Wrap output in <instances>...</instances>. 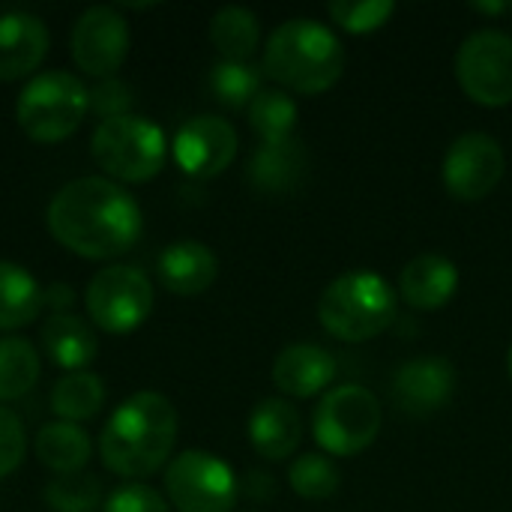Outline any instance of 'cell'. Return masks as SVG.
I'll use <instances>...</instances> for the list:
<instances>
[{
  "instance_id": "obj_1",
  "label": "cell",
  "mask_w": 512,
  "mask_h": 512,
  "mask_svg": "<svg viewBox=\"0 0 512 512\" xmlns=\"http://www.w3.org/2000/svg\"><path fill=\"white\" fill-rule=\"evenodd\" d=\"M45 222L63 249L96 261L129 252L144 228L138 201L105 177H78L60 186L48 204Z\"/></svg>"
},
{
  "instance_id": "obj_2",
  "label": "cell",
  "mask_w": 512,
  "mask_h": 512,
  "mask_svg": "<svg viewBox=\"0 0 512 512\" xmlns=\"http://www.w3.org/2000/svg\"><path fill=\"white\" fill-rule=\"evenodd\" d=\"M177 444V411L162 393H135L114 408L102 435V465L126 480H144L165 468Z\"/></svg>"
},
{
  "instance_id": "obj_3",
  "label": "cell",
  "mask_w": 512,
  "mask_h": 512,
  "mask_svg": "<svg viewBox=\"0 0 512 512\" xmlns=\"http://www.w3.org/2000/svg\"><path fill=\"white\" fill-rule=\"evenodd\" d=\"M261 72L285 93L318 96L339 84L345 48L327 24L315 18H288L267 36Z\"/></svg>"
},
{
  "instance_id": "obj_4",
  "label": "cell",
  "mask_w": 512,
  "mask_h": 512,
  "mask_svg": "<svg viewBox=\"0 0 512 512\" xmlns=\"http://www.w3.org/2000/svg\"><path fill=\"white\" fill-rule=\"evenodd\" d=\"M321 327L342 342H369L396 321V291L372 270H351L333 279L318 300Z\"/></svg>"
},
{
  "instance_id": "obj_5",
  "label": "cell",
  "mask_w": 512,
  "mask_h": 512,
  "mask_svg": "<svg viewBox=\"0 0 512 512\" xmlns=\"http://www.w3.org/2000/svg\"><path fill=\"white\" fill-rule=\"evenodd\" d=\"M87 111L90 90L81 84V78L63 69H48L30 78L15 102L18 126L36 144H57L69 138Z\"/></svg>"
},
{
  "instance_id": "obj_6",
  "label": "cell",
  "mask_w": 512,
  "mask_h": 512,
  "mask_svg": "<svg viewBox=\"0 0 512 512\" xmlns=\"http://www.w3.org/2000/svg\"><path fill=\"white\" fill-rule=\"evenodd\" d=\"M93 162L120 183H147L165 168L168 141L165 132L147 117L102 120L90 138Z\"/></svg>"
},
{
  "instance_id": "obj_7",
  "label": "cell",
  "mask_w": 512,
  "mask_h": 512,
  "mask_svg": "<svg viewBox=\"0 0 512 512\" xmlns=\"http://www.w3.org/2000/svg\"><path fill=\"white\" fill-rule=\"evenodd\" d=\"M381 423L378 396L360 384H342L321 396L312 414V438L327 456L354 459L378 441Z\"/></svg>"
},
{
  "instance_id": "obj_8",
  "label": "cell",
  "mask_w": 512,
  "mask_h": 512,
  "mask_svg": "<svg viewBox=\"0 0 512 512\" xmlns=\"http://www.w3.org/2000/svg\"><path fill=\"white\" fill-rule=\"evenodd\" d=\"M84 309L102 333L126 336L150 318L153 285L138 267L108 264L87 282Z\"/></svg>"
},
{
  "instance_id": "obj_9",
  "label": "cell",
  "mask_w": 512,
  "mask_h": 512,
  "mask_svg": "<svg viewBox=\"0 0 512 512\" xmlns=\"http://www.w3.org/2000/svg\"><path fill=\"white\" fill-rule=\"evenodd\" d=\"M165 495L177 512H231L240 483L219 456L186 450L165 468Z\"/></svg>"
},
{
  "instance_id": "obj_10",
  "label": "cell",
  "mask_w": 512,
  "mask_h": 512,
  "mask_svg": "<svg viewBox=\"0 0 512 512\" xmlns=\"http://www.w3.org/2000/svg\"><path fill=\"white\" fill-rule=\"evenodd\" d=\"M456 81L465 96L483 108L512 102V36L477 30L456 51Z\"/></svg>"
},
{
  "instance_id": "obj_11",
  "label": "cell",
  "mask_w": 512,
  "mask_h": 512,
  "mask_svg": "<svg viewBox=\"0 0 512 512\" xmlns=\"http://www.w3.org/2000/svg\"><path fill=\"white\" fill-rule=\"evenodd\" d=\"M504 171L507 156L498 138L486 132H465L447 147L441 180L456 201H483L498 189Z\"/></svg>"
},
{
  "instance_id": "obj_12",
  "label": "cell",
  "mask_w": 512,
  "mask_h": 512,
  "mask_svg": "<svg viewBox=\"0 0 512 512\" xmlns=\"http://www.w3.org/2000/svg\"><path fill=\"white\" fill-rule=\"evenodd\" d=\"M69 48L81 72L111 78L129 54V24L114 6H90L72 24Z\"/></svg>"
},
{
  "instance_id": "obj_13",
  "label": "cell",
  "mask_w": 512,
  "mask_h": 512,
  "mask_svg": "<svg viewBox=\"0 0 512 512\" xmlns=\"http://www.w3.org/2000/svg\"><path fill=\"white\" fill-rule=\"evenodd\" d=\"M237 129L213 114H198L186 120L174 135V162L183 174L210 180L219 177L237 156Z\"/></svg>"
},
{
  "instance_id": "obj_14",
  "label": "cell",
  "mask_w": 512,
  "mask_h": 512,
  "mask_svg": "<svg viewBox=\"0 0 512 512\" xmlns=\"http://www.w3.org/2000/svg\"><path fill=\"white\" fill-rule=\"evenodd\" d=\"M390 393L405 414L429 417L450 405L456 393V369L447 357H414L396 369Z\"/></svg>"
},
{
  "instance_id": "obj_15",
  "label": "cell",
  "mask_w": 512,
  "mask_h": 512,
  "mask_svg": "<svg viewBox=\"0 0 512 512\" xmlns=\"http://www.w3.org/2000/svg\"><path fill=\"white\" fill-rule=\"evenodd\" d=\"M336 357L321 348V345H288L276 360H273V384L294 399H312L330 390L336 381Z\"/></svg>"
},
{
  "instance_id": "obj_16",
  "label": "cell",
  "mask_w": 512,
  "mask_h": 512,
  "mask_svg": "<svg viewBox=\"0 0 512 512\" xmlns=\"http://www.w3.org/2000/svg\"><path fill=\"white\" fill-rule=\"evenodd\" d=\"M48 54V27L30 12L0 15V81H18L39 69Z\"/></svg>"
},
{
  "instance_id": "obj_17",
  "label": "cell",
  "mask_w": 512,
  "mask_h": 512,
  "mask_svg": "<svg viewBox=\"0 0 512 512\" xmlns=\"http://www.w3.org/2000/svg\"><path fill=\"white\" fill-rule=\"evenodd\" d=\"M459 267L438 252L417 255L405 264L399 276V291L405 303L417 312H438L444 309L453 294L459 291Z\"/></svg>"
},
{
  "instance_id": "obj_18",
  "label": "cell",
  "mask_w": 512,
  "mask_h": 512,
  "mask_svg": "<svg viewBox=\"0 0 512 512\" xmlns=\"http://www.w3.org/2000/svg\"><path fill=\"white\" fill-rule=\"evenodd\" d=\"M246 435L258 456L270 462H285L288 456L297 453L303 441L300 411L285 399H261L249 414Z\"/></svg>"
},
{
  "instance_id": "obj_19",
  "label": "cell",
  "mask_w": 512,
  "mask_h": 512,
  "mask_svg": "<svg viewBox=\"0 0 512 512\" xmlns=\"http://www.w3.org/2000/svg\"><path fill=\"white\" fill-rule=\"evenodd\" d=\"M309 171V153L300 138L261 144L246 168V180L264 195H288L303 186Z\"/></svg>"
},
{
  "instance_id": "obj_20",
  "label": "cell",
  "mask_w": 512,
  "mask_h": 512,
  "mask_svg": "<svg viewBox=\"0 0 512 512\" xmlns=\"http://www.w3.org/2000/svg\"><path fill=\"white\" fill-rule=\"evenodd\" d=\"M159 282L177 297L204 294L219 276V258L198 240H177L159 255Z\"/></svg>"
},
{
  "instance_id": "obj_21",
  "label": "cell",
  "mask_w": 512,
  "mask_h": 512,
  "mask_svg": "<svg viewBox=\"0 0 512 512\" xmlns=\"http://www.w3.org/2000/svg\"><path fill=\"white\" fill-rule=\"evenodd\" d=\"M39 339H42L48 360L66 372H84L99 351V342L90 324L72 312H51L42 324Z\"/></svg>"
},
{
  "instance_id": "obj_22",
  "label": "cell",
  "mask_w": 512,
  "mask_h": 512,
  "mask_svg": "<svg viewBox=\"0 0 512 512\" xmlns=\"http://www.w3.org/2000/svg\"><path fill=\"white\" fill-rule=\"evenodd\" d=\"M33 450H36L39 465H45L48 471L63 477V474H81L84 471V465L90 462L93 444L81 426L57 420V423H45L39 429Z\"/></svg>"
},
{
  "instance_id": "obj_23",
  "label": "cell",
  "mask_w": 512,
  "mask_h": 512,
  "mask_svg": "<svg viewBox=\"0 0 512 512\" xmlns=\"http://www.w3.org/2000/svg\"><path fill=\"white\" fill-rule=\"evenodd\" d=\"M45 291L18 264L0 261V330H21L39 318Z\"/></svg>"
},
{
  "instance_id": "obj_24",
  "label": "cell",
  "mask_w": 512,
  "mask_h": 512,
  "mask_svg": "<svg viewBox=\"0 0 512 512\" xmlns=\"http://www.w3.org/2000/svg\"><path fill=\"white\" fill-rule=\"evenodd\" d=\"M210 42L222 54V60L252 63V54L261 42L258 15L246 6H222L210 18Z\"/></svg>"
},
{
  "instance_id": "obj_25",
  "label": "cell",
  "mask_w": 512,
  "mask_h": 512,
  "mask_svg": "<svg viewBox=\"0 0 512 512\" xmlns=\"http://www.w3.org/2000/svg\"><path fill=\"white\" fill-rule=\"evenodd\" d=\"M105 405V384L93 372H69L51 387V411L63 423L93 420Z\"/></svg>"
},
{
  "instance_id": "obj_26",
  "label": "cell",
  "mask_w": 512,
  "mask_h": 512,
  "mask_svg": "<svg viewBox=\"0 0 512 512\" xmlns=\"http://www.w3.org/2000/svg\"><path fill=\"white\" fill-rule=\"evenodd\" d=\"M297 120H300L297 102L291 99V93H285L279 87H264L249 105V126L255 129L261 144H276V141L294 138Z\"/></svg>"
},
{
  "instance_id": "obj_27",
  "label": "cell",
  "mask_w": 512,
  "mask_h": 512,
  "mask_svg": "<svg viewBox=\"0 0 512 512\" xmlns=\"http://www.w3.org/2000/svg\"><path fill=\"white\" fill-rule=\"evenodd\" d=\"M39 354L21 336H0V402L21 399L39 381Z\"/></svg>"
},
{
  "instance_id": "obj_28",
  "label": "cell",
  "mask_w": 512,
  "mask_h": 512,
  "mask_svg": "<svg viewBox=\"0 0 512 512\" xmlns=\"http://www.w3.org/2000/svg\"><path fill=\"white\" fill-rule=\"evenodd\" d=\"M288 486L306 498V501H327L339 492L342 474L330 456L321 453H303L288 468Z\"/></svg>"
},
{
  "instance_id": "obj_29",
  "label": "cell",
  "mask_w": 512,
  "mask_h": 512,
  "mask_svg": "<svg viewBox=\"0 0 512 512\" xmlns=\"http://www.w3.org/2000/svg\"><path fill=\"white\" fill-rule=\"evenodd\" d=\"M261 66L255 63H234V60H219L210 69V90L213 96L228 105V108H249L252 99L264 90L261 87Z\"/></svg>"
},
{
  "instance_id": "obj_30",
  "label": "cell",
  "mask_w": 512,
  "mask_h": 512,
  "mask_svg": "<svg viewBox=\"0 0 512 512\" xmlns=\"http://www.w3.org/2000/svg\"><path fill=\"white\" fill-rule=\"evenodd\" d=\"M45 504L54 512H93L102 501V486L93 474H63L45 486Z\"/></svg>"
},
{
  "instance_id": "obj_31",
  "label": "cell",
  "mask_w": 512,
  "mask_h": 512,
  "mask_svg": "<svg viewBox=\"0 0 512 512\" xmlns=\"http://www.w3.org/2000/svg\"><path fill=\"white\" fill-rule=\"evenodd\" d=\"M327 12H330L333 24H339L345 33L363 36V33L381 30L396 15V3H390V0H336V3H330Z\"/></svg>"
},
{
  "instance_id": "obj_32",
  "label": "cell",
  "mask_w": 512,
  "mask_h": 512,
  "mask_svg": "<svg viewBox=\"0 0 512 512\" xmlns=\"http://www.w3.org/2000/svg\"><path fill=\"white\" fill-rule=\"evenodd\" d=\"M135 96H132V87L111 75V78H99L93 87H90V108L102 117V120H117V117H126L129 108H132Z\"/></svg>"
},
{
  "instance_id": "obj_33",
  "label": "cell",
  "mask_w": 512,
  "mask_h": 512,
  "mask_svg": "<svg viewBox=\"0 0 512 512\" xmlns=\"http://www.w3.org/2000/svg\"><path fill=\"white\" fill-rule=\"evenodd\" d=\"M102 512H171V507L156 489L144 483H126L105 498Z\"/></svg>"
},
{
  "instance_id": "obj_34",
  "label": "cell",
  "mask_w": 512,
  "mask_h": 512,
  "mask_svg": "<svg viewBox=\"0 0 512 512\" xmlns=\"http://www.w3.org/2000/svg\"><path fill=\"white\" fill-rule=\"evenodd\" d=\"M24 447H27V438H24L21 417L0 405V480L21 468Z\"/></svg>"
},
{
  "instance_id": "obj_35",
  "label": "cell",
  "mask_w": 512,
  "mask_h": 512,
  "mask_svg": "<svg viewBox=\"0 0 512 512\" xmlns=\"http://www.w3.org/2000/svg\"><path fill=\"white\" fill-rule=\"evenodd\" d=\"M72 303H75V291L63 282H54L45 288V306L51 312H72Z\"/></svg>"
},
{
  "instance_id": "obj_36",
  "label": "cell",
  "mask_w": 512,
  "mask_h": 512,
  "mask_svg": "<svg viewBox=\"0 0 512 512\" xmlns=\"http://www.w3.org/2000/svg\"><path fill=\"white\" fill-rule=\"evenodd\" d=\"M249 483H246V492L252 495V498H273L276 495V483H273V477L270 474H261V471H252L249 477H246Z\"/></svg>"
},
{
  "instance_id": "obj_37",
  "label": "cell",
  "mask_w": 512,
  "mask_h": 512,
  "mask_svg": "<svg viewBox=\"0 0 512 512\" xmlns=\"http://www.w3.org/2000/svg\"><path fill=\"white\" fill-rule=\"evenodd\" d=\"M477 12H486V15H501V12H510V3H474Z\"/></svg>"
},
{
  "instance_id": "obj_38",
  "label": "cell",
  "mask_w": 512,
  "mask_h": 512,
  "mask_svg": "<svg viewBox=\"0 0 512 512\" xmlns=\"http://www.w3.org/2000/svg\"><path fill=\"white\" fill-rule=\"evenodd\" d=\"M507 375H510V381H512V345H510V354H507Z\"/></svg>"
}]
</instances>
